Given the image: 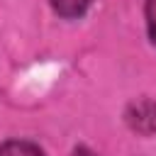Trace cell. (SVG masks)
I'll return each instance as SVG.
<instances>
[{
	"label": "cell",
	"instance_id": "1",
	"mask_svg": "<svg viewBox=\"0 0 156 156\" xmlns=\"http://www.w3.org/2000/svg\"><path fill=\"white\" fill-rule=\"evenodd\" d=\"M49 2H51V7L61 17H68V20L80 17L88 10V5H90V0H49Z\"/></svg>",
	"mask_w": 156,
	"mask_h": 156
},
{
	"label": "cell",
	"instance_id": "2",
	"mask_svg": "<svg viewBox=\"0 0 156 156\" xmlns=\"http://www.w3.org/2000/svg\"><path fill=\"white\" fill-rule=\"evenodd\" d=\"M0 156H44V151L29 141H7L0 146Z\"/></svg>",
	"mask_w": 156,
	"mask_h": 156
},
{
	"label": "cell",
	"instance_id": "3",
	"mask_svg": "<svg viewBox=\"0 0 156 156\" xmlns=\"http://www.w3.org/2000/svg\"><path fill=\"white\" fill-rule=\"evenodd\" d=\"M146 27L151 41L156 44V0H146Z\"/></svg>",
	"mask_w": 156,
	"mask_h": 156
},
{
	"label": "cell",
	"instance_id": "4",
	"mask_svg": "<svg viewBox=\"0 0 156 156\" xmlns=\"http://www.w3.org/2000/svg\"><path fill=\"white\" fill-rule=\"evenodd\" d=\"M76 156H95V154H90L88 149H83V146H80V149H76Z\"/></svg>",
	"mask_w": 156,
	"mask_h": 156
}]
</instances>
